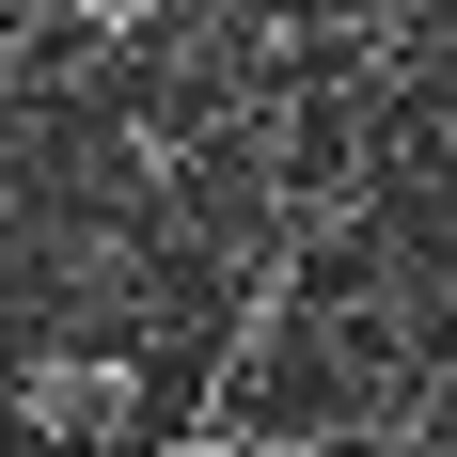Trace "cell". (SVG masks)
Listing matches in <instances>:
<instances>
[{"label":"cell","instance_id":"cell-1","mask_svg":"<svg viewBox=\"0 0 457 457\" xmlns=\"http://www.w3.org/2000/svg\"><path fill=\"white\" fill-rule=\"evenodd\" d=\"M16 411H32L47 442H111V426H127V363H111V347H47V363L16 378Z\"/></svg>","mask_w":457,"mask_h":457},{"label":"cell","instance_id":"cell-2","mask_svg":"<svg viewBox=\"0 0 457 457\" xmlns=\"http://www.w3.org/2000/svg\"><path fill=\"white\" fill-rule=\"evenodd\" d=\"M79 16H95V32H142V0H79Z\"/></svg>","mask_w":457,"mask_h":457}]
</instances>
